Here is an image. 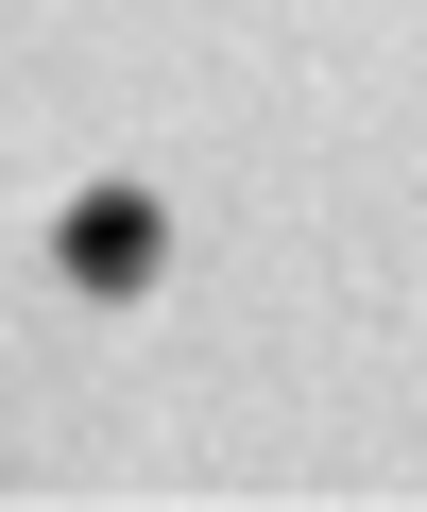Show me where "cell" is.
I'll return each mask as SVG.
<instances>
[{
    "instance_id": "1",
    "label": "cell",
    "mask_w": 427,
    "mask_h": 512,
    "mask_svg": "<svg viewBox=\"0 0 427 512\" xmlns=\"http://www.w3.org/2000/svg\"><path fill=\"white\" fill-rule=\"evenodd\" d=\"M52 274H69L86 308H137V291L171 274V222H154V188H86V205L52 222Z\"/></svg>"
}]
</instances>
